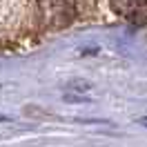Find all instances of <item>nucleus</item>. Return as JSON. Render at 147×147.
<instances>
[{"label": "nucleus", "instance_id": "f257e3e1", "mask_svg": "<svg viewBox=\"0 0 147 147\" xmlns=\"http://www.w3.org/2000/svg\"><path fill=\"white\" fill-rule=\"evenodd\" d=\"M114 9L123 11L127 18H136V20L147 18V2H114Z\"/></svg>", "mask_w": 147, "mask_h": 147}]
</instances>
